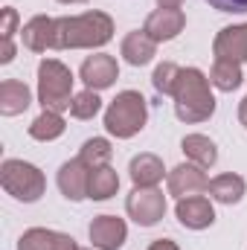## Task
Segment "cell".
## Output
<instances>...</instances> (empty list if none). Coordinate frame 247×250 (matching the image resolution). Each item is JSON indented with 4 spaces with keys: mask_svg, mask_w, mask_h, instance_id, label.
Segmentation results:
<instances>
[{
    "mask_svg": "<svg viewBox=\"0 0 247 250\" xmlns=\"http://www.w3.org/2000/svg\"><path fill=\"white\" fill-rule=\"evenodd\" d=\"M114 38V18L90 9L82 15L56 18V47L53 50H99Z\"/></svg>",
    "mask_w": 247,
    "mask_h": 250,
    "instance_id": "1",
    "label": "cell"
},
{
    "mask_svg": "<svg viewBox=\"0 0 247 250\" xmlns=\"http://www.w3.org/2000/svg\"><path fill=\"white\" fill-rule=\"evenodd\" d=\"M175 117L186 125L206 123L215 114V96H212V82L204 70L184 67L175 84Z\"/></svg>",
    "mask_w": 247,
    "mask_h": 250,
    "instance_id": "2",
    "label": "cell"
},
{
    "mask_svg": "<svg viewBox=\"0 0 247 250\" xmlns=\"http://www.w3.org/2000/svg\"><path fill=\"white\" fill-rule=\"evenodd\" d=\"M73 73L70 67L62 64L59 59H44L38 64V102L44 111H56L64 114L70 111V102H73Z\"/></svg>",
    "mask_w": 247,
    "mask_h": 250,
    "instance_id": "3",
    "label": "cell"
},
{
    "mask_svg": "<svg viewBox=\"0 0 247 250\" xmlns=\"http://www.w3.org/2000/svg\"><path fill=\"white\" fill-rule=\"evenodd\" d=\"M148 120V105L140 90H123L105 111V131L117 140H131L140 134Z\"/></svg>",
    "mask_w": 247,
    "mask_h": 250,
    "instance_id": "4",
    "label": "cell"
},
{
    "mask_svg": "<svg viewBox=\"0 0 247 250\" xmlns=\"http://www.w3.org/2000/svg\"><path fill=\"white\" fill-rule=\"evenodd\" d=\"M0 187L6 189V195H12L15 201L35 204L47 192V178H44V172L38 166L9 157L0 166Z\"/></svg>",
    "mask_w": 247,
    "mask_h": 250,
    "instance_id": "5",
    "label": "cell"
},
{
    "mask_svg": "<svg viewBox=\"0 0 247 250\" xmlns=\"http://www.w3.org/2000/svg\"><path fill=\"white\" fill-rule=\"evenodd\" d=\"M125 212L140 227H154L166 215V195L157 187H134L125 198Z\"/></svg>",
    "mask_w": 247,
    "mask_h": 250,
    "instance_id": "6",
    "label": "cell"
},
{
    "mask_svg": "<svg viewBox=\"0 0 247 250\" xmlns=\"http://www.w3.org/2000/svg\"><path fill=\"white\" fill-rule=\"evenodd\" d=\"M79 76L82 82L87 84V90H108L117 79H120V64L114 56L108 53H96V56H87L82 67H79Z\"/></svg>",
    "mask_w": 247,
    "mask_h": 250,
    "instance_id": "7",
    "label": "cell"
},
{
    "mask_svg": "<svg viewBox=\"0 0 247 250\" xmlns=\"http://www.w3.org/2000/svg\"><path fill=\"white\" fill-rule=\"evenodd\" d=\"M186 26V15L181 9H154L145 23H143V32L154 41V44H166V41H175Z\"/></svg>",
    "mask_w": 247,
    "mask_h": 250,
    "instance_id": "8",
    "label": "cell"
},
{
    "mask_svg": "<svg viewBox=\"0 0 247 250\" xmlns=\"http://www.w3.org/2000/svg\"><path fill=\"white\" fill-rule=\"evenodd\" d=\"M87 236L96 250H120L128 239V227L117 215H96L87 227Z\"/></svg>",
    "mask_w": 247,
    "mask_h": 250,
    "instance_id": "9",
    "label": "cell"
},
{
    "mask_svg": "<svg viewBox=\"0 0 247 250\" xmlns=\"http://www.w3.org/2000/svg\"><path fill=\"white\" fill-rule=\"evenodd\" d=\"M166 178H169V195H175L178 201H181V198H192V195H201V192L209 189V178H206L204 169L195 166V163H181V166H175Z\"/></svg>",
    "mask_w": 247,
    "mask_h": 250,
    "instance_id": "10",
    "label": "cell"
},
{
    "mask_svg": "<svg viewBox=\"0 0 247 250\" xmlns=\"http://www.w3.org/2000/svg\"><path fill=\"white\" fill-rule=\"evenodd\" d=\"M178 221L184 224L186 230H206L215 224V207L209 198L204 195H192V198H181L175 207Z\"/></svg>",
    "mask_w": 247,
    "mask_h": 250,
    "instance_id": "11",
    "label": "cell"
},
{
    "mask_svg": "<svg viewBox=\"0 0 247 250\" xmlns=\"http://www.w3.org/2000/svg\"><path fill=\"white\" fill-rule=\"evenodd\" d=\"M21 41L32 53H47L56 47V18L35 15L21 26Z\"/></svg>",
    "mask_w": 247,
    "mask_h": 250,
    "instance_id": "12",
    "label": "cell"
},
{
    "mask_svg": "<svg viewBox=\"0 0 247 250\" xmlns=\"http://www.w3.org/2000/svg\"><path fill=\"white\" fill-rule=\"evenodd\" d=\"M18 250H82V248L67 233L47 230V227H29L18 239Z\"/></svg>",
    "mask_w": 247,
    "mask_h": 250,
    "instance_id": "13",
    "label": "cell"
},
{
    "mask_svg": "<svg viewBox=\"0 0 247 250\" xmlns=\"http://www.w3.org/2000/svg\"><path fill=\"white\" fill-rule=\"evenodd\" d=\"M212 53L215 59H230L239 64L247 62V23L224 26L212 41Z\"/></svg>",
    "mask_w": 247,
    "mask_h": 250,
    "instance_id": "14",
    "label": "cell"
},
{
    "mask_svg": "<svg viewBox=\"0 0 247 250\" xmlns=\"http://www.w3.org/2000/svg\"><path fill=\"white\" fill-rule=\"evenodd\" d=\"M87 181H90V169L76 157V160H67L59 169V189L67 201H84L87 198Z\"/></svg>",
    "mask_w": 247,
    "mask_h": 250,
    "instance_id": "15",
    "label": "cell"
},
{
    "mask_svg": "<svg viewBox=\"0 0 247 250\" xmlns=\"http://www.w3.org/2000/svg\"><path fill=\"white\" fill-rule=\"evenodd\" d=\"M128 175H131L134 187H157V184L163 181L166 169H163V160H160L157 154L143 151V154L131 157V163H128Z\"/></svg>",
    "mask_w": 247,
    "mask_h": 250,
    "instance_id": "16",
    "label": "cell"
},
{
    "mask_svg": "<svg viewBox=\"0 0 247 250\" xmlns=\"http://www.w3.org/2000/svg\"><path fill=\"white\" fill-rule=\"evenodd\" d=\"M120 53H123V59L131 64V67H145V64L154 62V56H157V44H154L143 29H137V32H128V35L123 38Z\"/></svg>",
    "mask_w": 247,
    "mask_h": 250,
    "instance_id": "17",
    "label": "cell"
},
{
    "mask_svg": "<svg viewBox=\"0 0 247 250\" xmlns=\"http://www.w3.org/2000/svg\"><path fill=\"white\" fill-rule=\"evenodd\" d=\"M32 105V93L23 82L18 79H3L0 82V114L3 117H18Z\"/></svg>",
    "mask_w": 247,
    "mask_h": 250,
    "instance_id": "18",
    "label": "cell"
},
{
    "mask_svg": "<svg viewBox=\"0 0 247 250\" xmlns=\"http://www.w3.org/2000/svg\"><path fill=\"white\" fill-rule=\"evenodd\" d=\"M181 148H184L186 160L201 166V169H209V166L218 163V148L206 134H186L181 140Z\"/></svg>",
    "mask_w": 247,
    "mask_h": 250,
    "instance_id": "19",
    "label": "cell"
},
{
    "mask_svg": "<svg viewBox=\"0 0 247 250\" xmlns=\"http://www.w3.org/2000/svg\"><path fill=\"white\" fill-rule=\"evenodd\" d=\"M206 192H209L212 201L233 207V204H239V201L245 198L247 184H245L242 175H236V172H224V175H218V178L209 181V189H206Z\"/></svg>",
    "mask_w": 247,
    "mask_h": 250,
    "instance_id": "20",
    "label": "cell"
},
{
    "mask_svg": "<svg viewBox=\"0 0 247 250\" xmlns=\"http://www.w3.org/2000/svg\"><path fill=\"white\" fill-rule=\"evenodd\" d=\"M209 82L215 90H224V93H233L242 87L245 82V73H242V64L230 62V59H215L212 70H209Z\"/></svg>",
    "mask_w": 247,
    "mask_h": 250,
    "instance_id": "21",
    "label": "cell"
},
{
    "mask_svg": "<svg viewBox=\"0 0 247 250\" xmlns=\"http://www.w3.org/2000/svg\"><path fill=\"white\" fill-rule=\"evenodd\" d=\"M64 131H67V123H64L62 114H56V111H41L29 123V137L38 140V143H53V140L62 137Z\"/></svg>",
    "mask_w": 247,
    "mask_h": 250,
    "instance_id": "22",
    "label": "cell"
},
{
    "mask_svg": "<svg viewBox=\"0 0 247 250\" xmlns=\"http://www.w3.org/2000/svg\"><path fill=\"white\" fill-rule=\"evenodd\" d=\"M117 189H120V175L111 166L90 169V181H87V198L90 201H108L117 195Z\"/></svg>",
    "mask_w": 247,
    "mask_h": 250,
    "instance_id": "23",
    "label": "cell"
},
{
    "mask_svg": "<svg viewBox=\"0 0 247 250\" xmlns=\"http://www.w3.org/2000/svg\"><path fill=\"white\" fill-rule=\"evenodd\" d=\"M111 157H114V148H111V143H108L105 137H90V140H84L82 148H79V160H82L87 169H102V166L111 163Z\"/></svg>",
    "mask_w": 247,
    "mask_h": 250,
    "instance_id": "24",
    "label": "cell"
},
{
    "mask_svg": "<svg viewBox=\"0 0 247 250\" xmlns=\"http://www.w3.org/2000/svg\"><path fill=\"white\" fill-rule=\"evenodd\" d=\"M18 23H21L18 9L6 6V9H3V26H0V38H3V47H0V64H12L15 62V53H18V47H15Z\"/></svg>",
    "mask_w": 247,
    "mask_h": 250,
    "instance_id": "25",
    "label": "cell"
},
{
    "mask_svg": "<svg viewBox=\"0 0 247 250\" xmlns=\"http://www.w3.org/2000/svg\"><path fill=\"white\" fill-rule=\"evenodd\" d=\"M99 111H102V99H99L96 90H82L70 102V117L73 120H93Z\"/></svg>",
    "mask_w": 247,
    "mask_h": 250,
    "instance_id": "26",
    "label": "cell"
},
{
    "mask_svg": "<svg viewBox=\"0 0 247 250\" xmlns=\"http://www.w3.org/2000/svg\"><path fill=\"white\" fill-rule=\"evenodd\" d=\"M181 70H184V67H178L175 62L157 64V67H154V73H151V84H154V90H157V93H163V96H175V84H178Z\"/></svg>",
    "mask_w": 247,
    "mask_h": 250,
    "instance_id": "27",
    "label": "cell"
},
{
    "mask_svg": "<svg viewBox=\"0 0 247 250\" xmlns=\"http://www.w3.org/2000/svg\"><path fill=\"white\" fill-rule=\"evenodd\" d=\"M212 9L227 12V15H245L247 12V0H206Z\"/></svg>",
    "mask_w": 247,
    "mask_h": 250,
    "instance_id": "28",
    "label": "cell"
},
{
    "mask_svg": "<svg viewBox=\"0 0 247 250\" xmlns=\"http://www.w3.org/2000/svg\"><path fill=\"white\" fill-rule=\"evenodd\" d=\"M148 250H181L172 239H157V242H151L148 245Z\"/></svg>",
    "mask_w": 247,
    "mask_h": 250,
    "instance_id": "29",
    "label": "cell"
},
{
    "mask_svg": "<svg viewBox=\"0 0 247 250\" xmlns=\"http://www.w3.org/2000/svg\"><path fill=\"white\" fill-rule=\"evenodd\" d=\"M157 6H160V9H181L184 0H157Z\"/></svg>",
    "mask_w": 247,
    "mask_h": 250,
    "instance_id": "30",
    "label": "cell"
},
{
    "mask_svg": "<svg viewBox=\"0 0 247 250\" xmlns=\"http://www.w3.org/2000/svg\"><path fill=\"white\" fill-rule=\"evenodd\" d=\"M239 123L247 128V96L242 99V105H239Z\"/></svg>",
    "mask_w": 247,
    "mask_h": 250,
    "instance_id": "31",
    "label": "cell"
},
{
    "mask_svg": "<svg viewBox=\"0 0 247 250\" xmlns=\"http://www.w3.org/2000/svg\"><path fill=\"white\" fill-rule=\"evenodd\" d=\"M59 3H67V6H76V3H87V0H59Z\"/></svg>",
    "mask_w": 247,
    "mask_h": 250,
    "instance_id": "32",
    "label": "cell"
},
{
    "mask_svg": "<svg viewBox=\"0 0 247 250\" xmlns=\"http://www.w3.org/2000/svg\"><path fill=\"white\" fill-rule=\"evenodd\" d=\"M82 250H87V248H82Z\"/></svg>",
    "mask_w": 247,
    "mask_h": 250,
    "instance_id": "33",
    "label": "cell"
}]
</instances>
